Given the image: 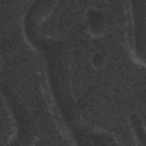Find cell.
<instances>
[{
  "instance_id": "cell-1",
  "label": "cell",
  "mask_w": 146,
  "mask_h": 146,
  "mask_svg": "<svg viewBox=\"0 0 146 146\" xmlns=\"http://www.w3.org/2000/svg\"><path fill=\"white\" fill-rule=\"evenodd\" d=\"M89 20L91 28L94 32L99 33L102 31L104 22L103 19L99 14L91 13L89 17Z\"/></svg>"
},
{
  "instance_id": "cell-2",
  "label": "cell",
  "mask_w": 146,
  "mask_h": 146,
  "mask_svg": "<svg viewBox=\"0 0 146 146\" xmlns=\"http://www.w3.org/2000/svg\"><path fill=\"white\" fill-rule=\"evenodd\" d=\"M92 64L96 68H100L104 64V59L100 54H95L92 58Z\"/></svg>"
}]
</instances>
